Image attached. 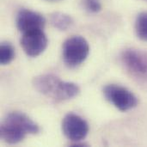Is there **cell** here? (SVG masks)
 I'll use <instances>...</instances> for the list:
<instances>
[{
	"label": "cell",
	"instance_id": "1",
	"mask_svg": "<svg viewBox=\"0 0 147 147\" xmlns=\"http://www.w3.org/2000/svg\"><path fill=\"white\" fill-rule=\"evenodd\" d=\"M39 131V126L28 115L20 112H12L2 121L0 136L4 142L15 145L21 142L28 134H35Z\"/></svg>",
	"mask_w": 147,
	"mask_h": 147
},
{
	"label": "cell",
	"instance_id": "2",
	"mask_svg": "<svg viewBox=\"0 0 147 147\" xmlns=\"http://www.w3.org/2000/svg\"><path fill=\"white\" fill-rule=\"evenodd\" d=\"M33 86L43 96L57 102L66 101L77 96L80 89L71 82H65L53 74H43L33 79Z\"/></svg>",
	"mask_w": 147,
	"mask_h": 147
},
{
	"label": "cell",
	"instance_id": "3",
	"mask_svg": "<svg viewBox=\"0 0 147 147\" xmlns=\"http://www.w3.org/2000/svg\"><path fill=\"white\" fill-rule=\"evenodd\" d=\"M62 50L65 64L70 68H75L87 59L90 53V46L84 37L75 35L68 38L64 42Z\"/></svg>",
	"mask_w": 147,
	"mask_h": 147
},
{
	"label": "cell",
	"instance_id": "4",
	"mask_svg": "<svg viewBox=\"0 0 147 147\" xmlns=\"http://www.w3.org/2000/svg\"><path fill=\"white\" fill-rule=\"evenodd\" d=\"M106 99L121 111H127L138 105V98L127 88L118 84H109L103 89Z\"/></svg>",
	"mask_w": 147,
	"mask_h": 147
},
{
	"label": "cell",
	"instance_id": "5",
	"mask_svg": "<svg viewBox=\"0 0 147 147\" xmlns=\"http://www.w3.org/2000/svg\"><path fill=\"white\" fill-rule=\"evenodd\" d=\"M121 61L132 75L147 81V51L136 48L126 49L121 53Z\"/></svg>",
	"mask_w": 147,
	"mask_h": 147
},
{
	"label": "cell",
	"instance_id": "6",
	"mask_svg": "<svg viewBox=\"0 0 147 147\" xmlns=\"http://www.w3.org/2000/svg\"><path fill=\"white\" fill-rule=\"evenodd\" d=\"M62 131L68 140L73 142H79L87 136L89 125L86 121L79 115L68 114L63 119Z\"/></svg>",
	"mask_w": 147,
	"mask_h": 147
},
{
	"label": "cell",
	"instance_id": "7",
	"mask_svg": "<svg viewBox=\"0 0 147 147\" xmlns=\"http://www.w3.org/2000/svg\"><path fill=\"white\" fill-rule=\"evenodd\" d=\"M47 44V35L42 29L24 33L21 40V46L29 57H37L41 54L46 50Z\"/></svg>",
	"mask_w": 147,
	"mask_h": 147
},
{
	"label": "cell",
	"instance_id": "8",
	"mask_svg": "<svg viewBox=\"0 0 147 147\" xmlns=\"http://www.w3.org/2000/svg\"><path fill=\"white\" fill-rule=\"evenodd\" d=\"M16 23L17 28L24 34L30 31L43 29L46 24V19L40 13L22 9L16 16Z\"/></svg>",
	"mask_w": 147,
	"mask_h": 147
},
{
	"label": "cell",
	"instance_id": "9",
	"mask_svg": "<svg viewBox=\"0 0 147 147\" xmlns=\"http://www.w3.org/2000/svg\"><path fill=\"white\" fill-rule=\"evenodd\" d=\"M50 22L54 28L59 30H66L73 23V20L69 15L61 12H55L52 14L50 16Z\"/></svg>",
	"mask_w": 147,
	"mask_h": 147
},
{
	"label": "cell",
	"instance_id": "10",
	"mask_svg": "<svg viewBox=\"0 0 147 147\" xmlns=\"http://www.w3.org/2000/svg\"><path fill=\"white\" fill-rule=\"evenodd\" d=\"M135 30L140 40L147 41V12H142L138 16L135 22Z\"/></svg>",
	"mask_w": 147,
	"mask_h": 147
},
{
	"label": "cell",
	"instance_id": "11",
	"mask_svg": "<svg viewBox=\"0 0 147 147\" xmlns=\"http://www.w3.org/2000/svg\"><path fill=\"white\" fill-rule=\"evenodd\" d=\"M15 57V50L12 45L8 42H3L0 48V61L2 65L10 63Z\"/></svg>",
	"mask_w": 147,
	"mask_h": 147
},
{
	"label": "cell",
	"instance_id": "12",
	"mask_svg": "<svg viewBox=\"0 0 147 147\" xmlns=\"http://www.w3.org/2000/svg\"><path fill=\"white\" fill-rule=\"evenodd\" d=\"M84 6L86 9L92 13H96L102 9L100 0H84Z\"/></svg>",
	"mask_w": 147,
	"mask_h": 147
},
{
	"label": "cell",
	"instance_id": "13",
	"mask_svg": "<svg viewBox=\"0 0 147 147\" xmlns=\"http://www.w3.org/2000/svg\"><path fill=\"white\" fill-rule=\"evenodd\" d=\"M146 1H147V0H146Z\"/></svg>",
	"mask_w": 147,
	"mask_h": 147
}]
</instances>
